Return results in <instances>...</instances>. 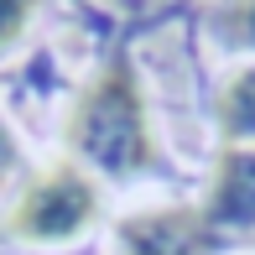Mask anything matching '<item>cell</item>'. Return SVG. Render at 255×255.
Listing matches in <instances>:
<instances>
[{
    "label": "cell",
    "instance_id": "1",
    "mask_svg": "<svg viewBox=\"0 0 255 255\" xmlns=\"http://www.w3.org/2000/svg\"><path fill=\"white\" fill-rule=\"evenodd\" d=\"M68 146L84 161L115 172V177L151 167V156H156L151 125H146V104H141V89H135V73L125 57H115L78 94L73 115H68Z\"/></svg>",
    "mask_w": 255,
    "mask_h": 255
},
{
    "label": "cell",
    "instance_id": "2",
    "mask_svg": "<svg viewBox=\"0 0 255 255\" xmlns=\"http://www.w3.org/2000/svg\"><path fill=\"white\" fill-rule=\"evenodd\" d=\"M99 214V193L73 161H57L42 177L26 182L21 203L10 208V235L37 240V245H57V240H73L78 229H89Z\"/></svg>",
    "mask_w": 255,
    "mask_h": 255
},
{
    "label": "cell",
    "instance_id": "3",
    "mask_svg": "<svg viewBox=\"0 0 255 255\" xmlns=\"http://www.w3.org/2000/svg\"><path fill=\"white\" fill-rule=\"evenodd\" d=\"M214 240L219 235L203 219V208H146L120 219L115 229L120 255H208Z\"/></svg>",
    "mask_w": 255,
    "mask_h": 255
},
{
    "label": "cell",
    "instance_id": "4",
    "mask_svg": "<svg viewBox=\"0 0 255 255\" xmlns=\"http://www.w3.org/2000/svg\"><path fill=\"white\" fill-rule=\"evenodd\" d=\"M203 219L214 235H255V146H224Z\"/></svg>",
    "mask_w": 255,
    "mask_h": 255
},
{
    "label": "cell",
    "instance_id": "5",
    "mask_svg": "<svg viewBox=\"0 0 255 255\" xmlns=\"http://www.w3.org/2000/svg\"><path fill=\"white\" fill-rule=\"evenodd\" d=\"M219 130L229 135V146L255 135V68H240L224 84V94H219Z\"/></svg>",
    "mask_w": 255,
    "mask_h": 255
},
{
    "label": "cell",
    "instance_id": "6",
    "mask_svg": "<svg viewBox=\"0 0 255 255\" xmlns=\"http://www.w3.org/2000/svg\"><path fill=\"white\" fill-rule=\"evenodd\" d=\"M219 37L224 42H240V47H255V0H229L219 10Z\"/></svg>",
    "mask_w": 255,
    "mask_h": 255
},
{
    "label": "cell",
    "instance_id": "7",
    "mask_svg": "<svg viewBox=\"0 0 255 255\" xmlns=\"http://www.w3.org/2000/svg\"><path fill=\"white\" fill-rule=\"evenodd\" d=\"M37 5H42V0H0V47H10V42L31 26Z\"/></svg>",
    "mask_w": 255,
    "mask_h": 255
},
{
    "label": "cell",
    "instance_id": "8",
    "mask_svg": "<svg viewBox=\"0 0 255 255\" xmlns=\"http://www.w3.org/2000/svg\"><path fill=\"white\" fill-rule=\"evenodd\" d=\"M16 172V141H10L5 120H0V188H5V177Z\"/></svg>",
    "mask_w": 255,
    "mask_h": 255
}]
</instances>
